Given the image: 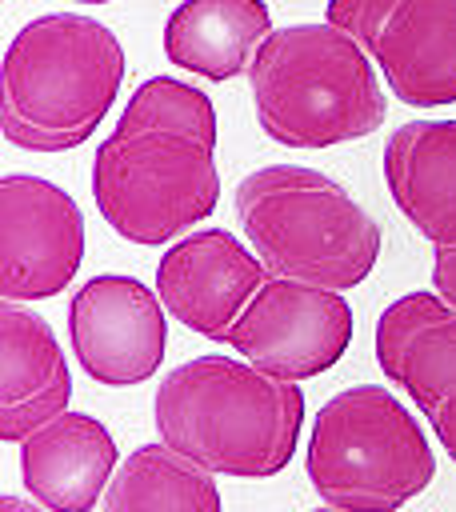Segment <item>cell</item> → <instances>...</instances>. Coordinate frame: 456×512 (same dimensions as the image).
I'll return each instance as SVG.
<instances>
[{
	"mask_svg": "<svg viewBox=\"0 0 456 512\" xmlns=\"http://www.w3.org/2000/svg\"><path fill=\"white\" fill-rule=\"evenodd\" d=\"M376 364L412 396L456 460V308L436 292L396 296L376 320Z\"/></svg>",
	"mask_w": 456,
	"mask_h": 512,
	"instance_id": "11",
	"label": "cell"
},
{
	"mask_svg": "<svg viewBox=\"0 0 456 512\" xmlns=\"http://www.w3.org/2000/svg\"><path fill=\"white\" fill-rule=\"evenodd\" d=\"M248 88L264 136L284 148L372 136L388 112L372 56L332 20L276 28L248 68Z\"/></svg>",
	"mask_w": 456,
	"mask_h": 512,
	"instance_id": "4",
	"label": "cell"
},
{
	"mask_svg": "<svg viewBox=\"0 0 456 512\" xmlns=\"http://www.w3.org/2000/svg\"><path fill=\"white\" fill-rule=\"evenodd\" d=\"M116 440L88 412H60L20 440V480L48 512H92L116 476Z\"/></svg>",
	"mask_w": 456,
	"mask_h": 512,
	"instance_id": "14",
	"label": "cell"
},
{
	"mask_svg": "<svg viewBox=\"0 0 456 512\" xmlns=\"http://www.w3.org/2000/svg\"><path fill=\"white\" fill-rule=\"evenodd\" d=\"M124 80L116 32L80 12L28 20L0 68V128L24 152L80 148L108 116Z\"/></svg>",
	"mask_w": 456,
	"mask_h": 512,
	"instance_id": "3",
	"label": "cell"
},
{
	"mask_svg": "<svg viewBox=\"0 0 456 512\" xmlns=\"http://www.w3.org/2000/svg\"><path fill=\"white\" fill-rule=\"evenodd\" d=\"M316 512H336V508H316Z\"/></svg>",
	"mask_w": 456,
	"mask_h": 512,
	"instance_id": "21",
	"label": "cell"
},
{
	"mask_svg": "<svg viewBox=\"0 0 456 512\" xmlns=\"http://www.w3.org/2000/svg\"><path fill=\"white\" fill-rule=\"evenodd\" d=\"M164 300L136 276H92L68 304V340L80 368L108 388L156 376L168 348Z\"/></svg>",
	"mask_w": 456,
	"mask_h": 512,
	"instance_id": "10",
	"label": "cell"
},
{
	"mask_svg": "<svg viewBox=\"0 0 456 512\" xmlns=\"http://www.w3.org/2000/svg\"><path fill=\"white\" fill-rule=\"evenodd\" d=\"M304 472L336 512H400L432 484L436 456L416 416L388 388L356 384L320 404Z\"/></svg>",
	"mask_w": 456,
	"mask_h": 512,
	"instance_id": "6",
	"label": "cell"
},
{
	"mask_svg": "<svg viewBox=\"0 0 456 512\" xmlns=\"http://www.w3.org/2000/svg\"><path fill=\"white\" fill-rule=\"evenodd\" d=\"M152 420L160 444L196 468L212 476L268 480L296 456L304 392L248 360L192 356L160 380Z\"/></svg>",
	"mask_w": 456,
	"mask_h": 512,
	"instance_id": "2",
	"label": "cell"
},
{
	"mask_svg": "<svg viewBox=\"0 0 456 512\" xmlns=\"http://www.w3.org/2000/svg\"><path fill=\"white\" fill-rule=\"evenodd\" d=\"M236 220L272 276L316 288H356L380 260V224L332 176L304 164H264L236 192Z\"/></svg>",
	"mask_w": 456,
	"mask_h": 512,
	"instance_id": "5",
	"label": "cell"
},
{
	"mask_svg": "<svg viewBox=\"0 0 456 512\" xmlns=\"http://www.w3.org/2000/svg\"><path fill=\"white\" fill-rule=\"evenodd\" d=\"M432 288L456 308V244H440L432 252Z\"/></svg>",
	"mask_w": 456,
	"mask_h": 512,
	"instance_id": "18",
	"label": "cell"
},
{
	"mask_svg": "<svg viewBox=\"0 0 456 512\" xmlns=\"http://www.w3.org/2000/svg\"><path fill=\"white\" fill-rule=\"evenodd\" d=\"M0 512H44V508H36L32 500H20V496H4L0 500Z\"/></svg>",
	"mask_w": 456,
	"mask_h": 512,
	"instance_id": "19",
	"label": "cell"
},
{
	"mask_svg": "<svg viewBox=\"0 0 456 512\" xmlns=\"http://www.w3.org/2000/svg\"><path fill=\"white\" fill-rule=\"evenodd\" d=\"M104 512H224L212 472L168 444H140L112 476Z\"/></svg>",
	"mask_w": 456,
	"mask_h": 512,
	"instance_id": "17",
	"label": "cell"
},
{
	"mask_svg": "<svg viewBox=\"0 0 456 512\" xmlns=\"http://www.w3.org/2000/svg\"><path fill=\"white\" fill-rule=\"evenodd\" d=\"M72 400V372L48 320L12 300L0 304V440L20 444Z\"/></svg>",
	"mask_w": 456,
	"mask_h": 512,
	"instance_id": "13",
	"label": "cell"
},
{
	"mask_svg": "<svg viewBox=\"0 0 456 512\" xmlns=\"http://www.w3.org/2000/svg\"><path fill=\"white\" fill-rule=\"evenodd\" d=\"M92 196L104 224L144 248L168 244L220 200L216 108L176 80H144L92 160Z\"/></svg>",
	"mask_w": 456,
	"mask_h": 512,
	"instance_id": "1",
	"label": "cell"
},
{
	"mask_svg": "<svg viewBox=\"0 0 456 512\" xmlns=\"http://www.w3.org/2000/svg\"><path fill=\"white\" fill-rule=\"evenodd\" d=\"M412 108L456 104V0H328V16Z\"/></svg>",
	"mask_w": 456,
	"mask_h": 512,
	"instance_id": "7",
	"label": "cell"
},
{
	"mask_svg": "<svg viewBox=\"0 0 456 512\" xmlns=\"http://www.w3.org/2000/svg\"><path fill=\"white\" fill-rule=\"evenodd\" d=\"M268 36L264 0H184L164 24V56L204 80H232L252 68Z\"/></svg>",
	"mask_w": 456,
	"mask_h": 512,
	"instance_id": "16",
	"label": "cell"
},
{
	"mask_svg": "<svg viewBox=\"0 0 456 512\" xmlns=\"http://www.w3.org/2000/svg\"><path fill=\"white\" fill-rule=\"evenodd\" d=\"M272 272L224 228H200L176 240L156 264V296L192 332L228 340L232 324Z\"/></svg>",
	"mask_w": 456,
	"mask_h": 512,
	"instance_id": "12",
	"label": "cell"
},
{
	"mask_svg": "<svg viewBox=\"0 0 456 512\" xmlns=\"http://www.w3.org/2000/svg\"><path fill=\"white\" fill-rule=\"evenodd\" d=\"M76 4H108V0H76Z\"/></svg>",
	"mask_w": 456,
	"mask_h": 512,
	"instance_id": "20",
	"label": "cell"
},
{
	"mask_svg": "<svg viewBox=\"0 0 456 512\" xmlns=\"http://www.w3.org/2000/svg\"><path fill=\"white\" fill-rule=\"evenodd\" d=\"M384 184L432 244H456V120H408L384 144Z\"/></svg>",
	"mask_w": 456,
	"mask_h": 512,
	"instance_id": "15",
	"label": "cell"
},
{
	"mask_svg": "<svg viewBox=\"0 0 456 512\" xmlns=\"http://www.w3.org/2000/svg\"><path fill=\"white\" fill-rule=\"evenodd\" d=\"M224 344H232L260 372L300 384L328 372L348 352L352 308L332 288L268 276Z\"/></svg>",
	"mask_w": 456,
	"mask_h": 512,
	"instance_id": "8",
	"label": "cell"
},
{
	"mask_svg": "<svg viewBox=\"0 0 456 512\" xmlns=\"http://www.w3.org/2000/svg\"><path fill=\"white\" fill-rule=\"evenodd\" d=\"M84 260V216L76 200L44 180L12 172L0 180V296L12 304L64 292Z\"/></svg>",
	"mask_w": 456,
	"mask_h": 512,
	"instance_id": "9",
	"label": "cell"
}]
</instances>
